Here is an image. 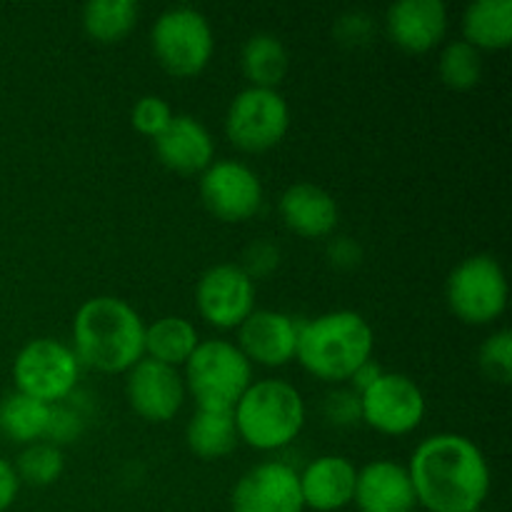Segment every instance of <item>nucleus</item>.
Segmentation results:
<instances>
[{
  "label": "nucleus",
  "instance_id": "1",
  "mask_svg": "<svg viewBox=\"0 0 512 512\" xmlns=\"http://www.w3.org/2000/svg\"><path fill=\"white\" fill-rule=\"evenodd\" d=\"M415 498L428 512H480L490 493L483 450L458 433L425 438L405 465Z\"/></svg>",
  "mask_w": 512,
  "mask_h": 512
},
{
  "label": "nucleus",
  "instance_id": "2",
  "mask_svg": "<svg viewBox=\"0 0 512 512\" xmlns=\"http://www.w3.org/2000/svg\"><path fill=\"white\" fill-rule=\"evenodd\" d=\"M70 348L80 365L98 373H128L145 358V323L123 298L95 295L75 313Z\"/></svg>",
  "mask_w": 512,
  "mask_h": 512
},
{
  "label": "nucleus",
  "instance_id": "3",
  "mask_svg": "<svg viewBox=\"0 0 512 512\" xmlns=\"http://www.w3.org/2000/svg\"><path fill=\"white\" fill-rule=\"evenodd\" d=\"M375 333L355 310L330 313L300 323L295 360L325 383H348L350 375L373 358Z\"/></svg>",
  "mask_w": 512,
  "mask_h": 512
},
{
  "label": "nucleus",
  "instance_id": "4",
  "mask_svg": "<svg viewBox=\"0 0 512 512\" xmlns=\"http://www.w3.org/2000/svg\"><path fill=\"white\" fill-rule=\"evenodd\" d=\"M233 420L245 445L260 453H273L300 435L305 425V400L288 380H255L235 403Z\"/></svg>",
  "mask_w": 512,
  "mask_h": 512
},
{
  "label": "nucleus",
  "instance_id": "5",
  "mask_svg": "<svg viewBox=\"0 0 512 512\" xmlns=\"http://www.w3.org/2000/svg\"><path fill=\"white\" fill-rule=\"evenodd\" d=\"M183 383L200 410H233L253 383V365L233 340H200L185 363Z\"/></svg>",
  "mask_w": 512,
  "mask_h": 512
},
{
  "label": "nucleus",
  "instance_id": "6",
  "mask_svg": "<svg viewBox=\"0 0 512 512\" xmlns=\"http://www.w3.org/2000/svg\"><path fill=\"white\" fill-rule=\"evenodd\" d=\"M150 45L158 63L175 78H193L208 68L215 50L210 20L193 5H175L155 18Z\"/></svg>",
  "mask_w": 512,
  "mask_h": 512
},
{
  "label": "nucleus",
  "instance_id": "7",
  "mask_svg": "<svg viewBox=\"0 0 512 512\" xmlns=\"http://www.w3.org/2000/svg\"><path fill=\"white\" fill-rule=\"evenodd\" d=\"M448 308L465 325H488L508 308V278L498 258L470 255L450 270L445 280Z\"/></svg>",
  "mask_w": 512,
  "mask_h": 512
},
{
  "label": "nucleus",
  "instance_id": "8",
  "mask_svg": "<svg viewBox=\"0 0 512 512\" xmlns=\"http://www.w3.org/2000/svg\"><path fill=\"white\" fill-rule=\"evenodd\" d=\"M80 363L73 348L53 338H35L13 360L15 390L45 405L65 403L75 393Z\"/></svg>",
  "mask_w": 512,
  "mask_h": 512
},
{
  "label": "nucleus",
  "instance_id": "9",
  "mask_svg": "<svg viewBox=\"0 0 512 512\" xmlns=\"http://www.w3.org/2000/svg\"><path fill=\"white\" fill-rule=\"evenodd\" d=\"M288 128L290 108L280 90L248 85L235 95L225 113V135L245 153H265L275 148Z\"/></svg>",
  "mask_w": 512,
  "mask_h": 512
},
{
  "label": "nucleus",
  "instance_id": "10",
  "mask_svg": "<svg viewBox=\"0 0 512 512\" xmlns=\"http://www.w3.org/2000/svg\"><path fill=\"white\" fill-rule=\"evenodd\" d=\"M363 423L380 435H408L425 418V395L413 378L383 370L370 388L360 393Z\"/></svg>",
  "mask_w": 512,
  "mask_h": 512
},
{
  "label": "nucleus",
  "instance_id": "11",
  "mask_svg": "<svg viewBox=\"0 0 512 512\" xmlns=\"http://www.w3.org/2000/svg\"><path fill=\"white\" fill-rule=\"evenodd\" d=\"M200 198L223 223H243L263 208V183L240 160H213L200 175Z\"/></svg>",
  "mask_w": 512,
  "mask_h": 512
},
{
  "label": "nucleus",
  "instance_id": "12",
  "mask_svg": "<svg viewBox=\"0 0 512 512\" xmlns=\"http://www.w3.org/2000/svg\"><path fill=\"white\" fill-rule=\"evenodd\" d=\"M200 318L218 330H238L255 310V283L240 265L218 263L200 275L195 285Z\"/></svg>",
  "mask_w": 512,
  "mask_h": 512
},
{
  "label": "nucleus",
  "instance_id": "13",
  "mask_svg": "<svg viewBox=\"0 0 512 512\" xmlns=\"http://www.w3.org/2000/svg\"><path fill=\"white\" fill-rule=\"evenodd\" d=\"M233 512H303L300 475L293 465L265 460L243 473L230 493Z\"/></svg>",
  "mask_w": 512,
  "mask_h": 512
},
{
  "label": "nucleus",
  "instance_id": "14",
  "mask_svg": "<svg viewBox=\"0 0 512 512\" xmlns=\"http://www.w3.org/2000/svg\"><path fill=\"white\" fill-rule=\"evenodd\" d=\"M125 395L135 413L148 423H168L185 403V383L178 368L143 358L125 373Z\"/></svg>",
  "mask_w": 512,
  "mask_h": 512
},
{
  "label": "nucleus",
  "instance_id": "15",
  "mask_svg": "<svg viewBox=\"0 0 512 512\" xmlns=\"http://www.w3.org/2000/svg\"><path fill=\"white\" fill-rule=\"evenodd\" d=\"M300 323L280 310H253L238 325V348L250 365L283 368L295 360Z\"/></svg>",
  "mask_w": 512,
  "mask_h": 512
},
{
  "label": "nucleus",
  "instance_id": "16",
  "mask_svg": "<svg viewBox=\"0 0 512 512\" xmlns=\"http://www.w3.org/2000/svg\"><path fill=\"white\" fill-rule=\"evenodd\" d=\"M385 30L400 50L423 55L443 43L448 8L443 0H398L385 13Z\"/></svg>",
  "mask_w": 512,
  "mask_h": 512
},
{
  "label": "nucleus",
  "instance_id": "17",
  "mask_svg": "<svg viewBox=\"0 0 512 512\" xmlns=\"http://www.w3.org/2000/svg\"><path fill=\"white\" fill-rule=\"evenodd\" d=\"M353 503L360 512H415L418 508L408 468L385 458L358 470Z\"/></svg>",
  "mask_w": 512,
  "mask_h": 512
},
{
  "label": "nucleus",
  "instance_id": "18",
  "mask_svg": "<svg viewBox=\"0 0 512 512\" xmlns=\"http://www.w3.org/2000/svg\"><path fill=\"white\" fill-rule=\"evenodd\" d=\"M160 163L180 175L203 173L215 155L213 135L193 115H173L168 128L153 140Z\"/></svg>",
  "mask_w": 512,
  "mask_h": 512
},
{
  "label": "nucleus",
  "instance_id": "19",
  "mask_svg": "<svg viewBox=\"0 0 512 512\" xmlns=\"http://www.w3.org/2000/svg\"><path fill=\"white\" fill-rule=\"evenodd\" d=\"M298 475L305 508L338 512L353 503L358 468L343 455H320Z\"/></svg>",
  "mask_w": 512,
  "mask_h": 512
},
{
  "label": "nucleus",
  "instance_id": "20",
  "mask_svg": "<svg viewBox=\"0 0 512 512\" xmlns=\"http://www.w3.org/2000/svg\"><path fill=\"white\" fill-rule=\"evenodd\" d=\"M280 218L300 238H328L338 228L340 210L333 195L313 183H295L280 195Z\"/></svg>",
  "mask_w": 512,
  "mask_h": 512
},
{
  "label": "nucleus",
  "instance_id": "21",
  "mask_svg": "<svg viewBox=\"0 0 512 512\" xmlns=\"http://www.w3.org/2000/svg\"><path fill=\"white\" fill-rule=\"evenodd\" d=\"M463 40L475 50H505L512 43V0H475L463 13Z\"/></svg>",
  "mask_w": 512,
  "mask_h": 512
},
{
  "label": "nucleus",
  "instance_id": "22",
  "mask_svg": "<svg viewBox=\"0 0 512 512\" xmlns=\"http://www.w3.org/2000/svg\"><path fill=\"white\" fill-rule=\"evenodd\" d=\"M240 68L253 88L278 90L290 70V55L283 40L273 33H255L245 40Z\"/></svg>",
  "mask_w": 512,
  "mask_h": 512
},
{
  "label": "nucleus",
  "instance_id": "23",
  "mask_svg": "<svg viewBox=\"0 0 512 512\" xmlns=\"http://www.w3.org/2000/svg\"><path fill=\"white\" fill-rule=\"evenodd\" d=\"M198 343L200 338L195 325L180 315H165L153 325H145V358L158 360L170 368L188 363Z\"/></svg>",
  "mask_w": 512,
  "mask_h": 512
},
{
  "label": "nucleus",
  "instance_id": "24",
  "mask_svg": "<svg viewBox=\"0 0 512 512\" xmlns=\"http://www.w3.org/2000/svg\"><path fill=\"white\" fill-rule=\"evenodd\" d=\"M188 448L203 460L225 458L240 443L238 428H235L233 410H195L185 428Z\"/></svg>",
  "mask_w": 512,
  "mask_h": 512
},
{
  "label": "nucleus",
  "instance_id": "25",
  "mask_svg": "<svg viewBox=\"0 0 512 512\" xmlns=\"http://www.w3.org/2000/svg\"><path fill=\"white\" fill-rule=\"evenodd\" d=\"M50 420V405L23 393H10L0 403V433L18 445H33L45 440Z\"/></svg>",
  "mask_w": 512,
  "mask_h": 512
},
{
  "label": "nucleus",
  "instance_id": "26",
  "mask_svg": "<svg viewBox=\"0 0 512 512\" xmlns=\"http://www.w3.org/2000/svg\"><path fill=\"white\" fill-rule=\"evenodd\" d=\"M140 18L135 0H90L83 5V28L98 43H120Z\"/></svg>",
  "mask_w": 512,
  "mask_h": 512
},
{
  "label": "nucleus",
  "instance_id": "27",
  "mask_svg": "<svg viewBox=\"0 0 512 512\" xmlns=\"http://www.w3.org/2000/svg\"><path fill=\"white\" fill-rule=\"evenodd\" d=\"M13 468L18 473L20 483L35 485V488H48V485L58 483L65 470L63 450L58 445L48 443V440L25 445L18 458H15Z\"/></svg>",
  "mask_w": 512,
  "mask_h": 512
},
{
  "label": "nucleus",
  "instance_id": "28",
  "mask_svg": "<svg viewBox=\"0 0 512 512\" xmlns=\"http://www.w3.org/2000/svg\"><path fill=\"white\" fill-rule=\"evenodd\" d=\"M440 80L453 90H470L483 78V55L465 40H453L440 53Z\"/></svg>",
  "mask_w": 512,
  "mask_h": 512
},
{
  "label": "nucleus",
  "instance_id": "29",
  "mask_svg": "<svg viewBox=\"0 0 512 512\" xmlns=\"http://www.w3.org/2000/svg\"><path fill=\"white\" fill-rule=\"evenodd\" d=\"M478 363L488 380H493V383H500V385L510 383L512 380V333L508 328L493 333L483 345H480Z\"/></svg>",
  "mask_w": 512,
  "mask_h": 512
},
{
  "label": "nucleus",
  "instance_id": "30",
  "mask_svg": "<svg viewBox=\"0 0 512 512\" xmlns=\"http://www.w3.org/2000/svg\"><path fill=\"white\" fill-rule=\"evenodd\" d=\"M173 108L168 105V100L160 98V95H143L138 103L130 110V120H133V128L140 135H148V138H158L168 123L173 120Z\"/></svg>",
  "mask_w": 512,
  "mask_h": 512
},
{
  "label": "nucleus",
  "instance_id": "31",
  "mask_svg": "<svg viewBox=\"0 0 512 512\" xmlns=\"http://www.w3.org/2000/svg\"><path fill=\"white\" fill-rule=\"evenodd\" d=\"M323 418L335 428H353L363 423L360 395L353 388H335L323 398Z\"/></svg>",
  "mask_w": 512,
  "mask_h": 512
},
{
  "label": "nucleus",
  "instance_id": "32",
  "mask_svg": "<svg viewBox=\"0 0 512 512\" xmlns=\"http://www.w3.org/2000/svg\"><path fill=\"white\" fill-rule=\"evenodd\" d=\"M83 433V415L78 408H70L65 403L50 405V420H48V433L45 440L53 445H65L73 443Z\"/></svg>",
  "mask_w": 512,
  "mask_h": 512
},
{
  "label": "nucleus",
  "instance_id": "33",
  "mask_svg": "<svg viewBox=\"0 0 512 512\" xmlns=\"http://www.w3.org/2000/svg\"><path fill=\"white\" fill-rule=\"evenodd\" d=\"M280 265V250L278 245L268 243V240H258V243L248 245L243 255V265L240 268L248 273V278L258 280V278H268L270 273H275Z\"/></svg>",
  "mask_w": 512,
  "mask_h": 512
},
{
  "label": "nucleus",
  "instance_id": "34",
  "mask_svg": "<svg viewBox=\"0 0 512 512\" xmlns=\"http://www.w3.org/2000/svg\"><path fill=\"white\" fill-rule=\"evenodd\" d=\"M333 33L343 45H365L375 35V23L368 13L353 10V13L340 15Z\"/></svg>",
  "mask_w": 512,
  "mask_h": 512
},
{
  "label": "nucleus",
  "instance_id": "35",
  "mask_svg": "<svg viewBox=\"0 0 512 512\" xmlns=\"http://www.w3.org/2000/svg\"><path fill=\"white\" fill-rule=\"evenodd\" d=\"M328 258L335 268H358L360 260H363V250L355 243L353 238H338L328 245Z\"/></svg>",
  "mask_w": 512,
  "mask_h": 512
},
{
  "label": "nucleus",
  "instance_id": "36",
  "mask_svg": "<svg viewBox=\"0 0 512 512\" xmlns=\"http://www.w3.org/2000/svg\"><path fill=\"white\" fill-rule=\"evenodd\" d=\"M18 490H20V478L18 473H15L13 463L0 458V512H5L15 503Z\"/></svg>",
  "mask_w": 512,
  "mask_h": 512
},
{
  "label": "nucleus",
  "instance_id": "37",
  "mask_svg": "<svg viewBox=\"0 0 512 512\" xmlns=\"http://www.w3.org/2000/svg\"><path fill=\"white\" fill-rule=\"evenodd\" d=\"M380 375H383V368H380V365L370 358L368 363H363L353 375H350V383H353L355 393L360 395L365 388H370V385H373Z\"/></svg>",
  "mask_w": 512,
  "mask_h": 512
},
{
  "label": "nucleus",
  "instance_id": "38",
  "mask_svg": "<svg viewBox=\"0 0 512 512\" xmlns=\"http://www.w3.org/2000/svg\"><path fill=\"white\" fill-rule=\"evenodd\" d=\"M480 512H490V510H480Z\"/></svg>",
  "mask_w": 512,
  "mask_h": 512
}]
</instances>
